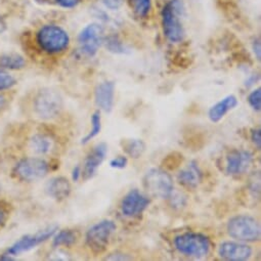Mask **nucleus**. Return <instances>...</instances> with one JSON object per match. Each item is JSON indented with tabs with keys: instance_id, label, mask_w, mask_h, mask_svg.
Wrapping results in <instances>:
<instances>
[{
	"instance_id": "f257e3e1",
	"label": "nucleus",
	"mask_w": 261,
	"mask_h": 261,
	"mask_svg": "<svg viewBox=\"0 0 261 261\" xmlns=\"http://www.w3.org/2000/svg\"><path fill=\"white\" fill-rule=\"evenodd\" d=\"M181 4L179 0H170L162 10V26L166 38L171 42H179L185 37V29L180 21Z\"/></svg>"
},
{
	"instance_id": "f03ea898",
	"label": "nucleus",
	"mask_w": 261,
	"mask_h": 261,
	"mask_svg": "<svg viewBox=\"0 0 261 261\" xmlns=\"http://www.w3.org/2000/svg\"><path fill=\"white\" fill-rule=\"evenodd\" d=\"M175 248L184 255L203 258L210 252V240L208 237L197 232H186L174 239Z\"/></svg>"
},
{
	"instance_id": "7ed1b4c3",
	"label": "nucleus",
	"mask_w": 261,
	"mask_h": 261,
	"mask_svg": "<svg viewBox=\"0 0 261 261\" xmlns=\"http://www.w3.org/2000/svg\"><path fill=\"white\" fill-rule=\"evenodd\" d=\"M226 229L229 237L242 242H254L260 238V225L255 218L249 215L230 218Z\"/></svg>"
},
{
	"instance_id": "20e7f679",
	"label": "nucleus",
	"mask_w": 261,
	"mask_h": 261,
	"mask_svg": "<svg viewBox=\"0 0 261 261\" xmlns=\"http://www.w3.org/2000/svg\"><path fill=\"white\" fill-rule=\"evenodd\" d=\"M37 41L44 51L48 54H58L69 46L70 38L68 33L61 27L47 25L39 30Z\"/></svg>"
},
{
	"instance_id": "39448f33",
	"label": "nucleus",
	"mask_w": 261,
	"mask_h": 261,
	"mask_svg": "<svg viewBox=\"0 0 261 261\" xmlns=\"http://www.w3.org/2000/svg\"><path fill=\"white\" fill-rule=\"evenodd\" d=\"M144 187L151 196L160 199L169 198L173 192L171 176L160 168H153L146 173Z\"/></svg>"
},
{
	"instance_id": "423d86ee",
	"label": "nucleus",
	"mask_w": 261,
	"mask_h": 261,
	"mask_svg": "<svg viewBox=\"0 0 261 261\" xmlns=\"http://www.w3.org/2000/svg\"><path fill=\"white\" fill-rule=\"evenodd\" d=\"M63 108V99L59 92L51 89H43L38 92L34 99L36 115L44 120L56 118Z\"/></svg>"
},
{
	"instance_id": "0eeeda50",
	"label": "nucleus",
	"mask_w": 261,
	"mask_h": 261,
	"mask_svg": "<svg viewBox=\"0 0 261 261\" xmlns=\"http://www.w3.org/2000/svg\"><path fill=\"white\" fill-rule=\"evenodd\" d=\"M117 226L112 220H101L91 226L86 233V244L94 253H101L106 250L110 238Z\"/></svg>"
},
{
	"instance_id": "6e6552de",
	"label": "nucleus",
	"mask_w": 261,
	"mask_h": 261,
	"mask_svg": "<svg viewBox=\"0 0 261 261\" xmlns=\"http://www.w3.org/2000/svg\"><path fill=\"white\" fill-rule=\"evenodd\" d=\"M103 28L99 24L86 26L79 34L78 41L81 51L87 57H93L103 42Z\"/></svg>"
},
{
	"instance_id": "1a4fd4ad",
	"label": "nucleus",
	"mask_w": 261,
	"mask_h": 261,
	"mask_svg": "<svg viewBox=\"0 0 261 261\" xmlns=\"http://www.w3.org/2000/svg\"><path fill=\"white\" fill-rule=\"evenodd\" d=\"M48 164L39 158H27L20 161L15 173L19 178L25 181H36L43 178L48 173Z\"/></svg>"
},
{
	"instance_id": "9d476101",
	"label": "nucleus",
	"mask_w": 261,
	"mask_h": 261,
	"mask_svg": "<svg viewBox=\"0 0 261 261\" xmlns=\"http://www.w3.org/2000/svg\"><path fill=\"white\" fill-rule=\"evenodd\" d=\"M57 229H58L57 226H48L47 228L40 230L39 232H37L35 234L24 236L9 249L8 255H10V256L18 255L20 253H23V252H26V251H29V250L35 248L36 246L40 245L41 243H43V242L47 241L49 238H51L56 233Z\"/></svg>"
},
{
	"instance_id": "9b49d317",
	"label": "nucleus",
	"mask_w": 261,
	"mask_h": 261,
	"mask_svg": "<svg viewBox=\"0 0 261 261\" xmlns=\"http://www.w3.org/2000/svg\"><path fill=\"white\" fill-rule=\"evenodd\" d=\"M150 205V200L138 190L130 191L122 200L121 210L127 217L141 215Z\"/></svg>"
},
{
	"instance_id": "f8f14e48",
	"label": "nucleus",
	"mask_w": 261,
	"mask_h": 261,
	"mask_svg": "<svg viewBox=\"0 0 261 261\" xmlns=\"http://www.w3.org/2000/svg\"><path fill=\"white\" fill-rule=\"evenodd\" d=\"M218 254L225 260L243 261L251 257L252 249L246 244L237 242H224L219 246Z\"/></svg>"
},
{
	"instance_id": "ddd939ff",
	"label": "nucleus",
	"mask_w": 261,
	"mask_h": 261,
	"mask_svg": "<svg viewBox=\"0 0 261 261\" xmlns=\"http://www.w3.org/2000/svg\"><path fill=\"white\" fill-rule=\"evenodd\" d=\"M108 153V146L105 143H101L93 148L90 154L87 156L84 162V168L81 172V175L84 179H89L93 177L96 173L98 167L103 162Z\"/></svg>"
},
{
	"instance_id": "4468645a",
	"label": "nucleus",
	"mask_w": 261,
	"mask_h": 261,
	"mask_svg": "<svg viewBox=\"0 0 261 261\" xmlns=\"http://www.w3.org/2000/svg\"><path fill=\"white\" fill-rule=\"evenodd\" d=\"M252 154L247 151H232L226 157V172L228 174H241L252 163Z\"/></svg>"
},
{
	"instance_id": "2eb2a0df",
	"label": "nucleus",
	"mask_w": 261,
	"mask_h": 261,
	"mask_svg": "<svg viewBox=\"0 0 261 261\" xmlns=\"http://www.w3.org/2000/svg\"><path fill=\"white\" fill-rule=\"evenodd\" d=\"M114 95H115V84L112 81H105L99 83L94 91V99L96 106L110 113L114 106Z\"/></svg>"
},
{
	"instance_id": "dca6fc26",
	"label": "nucleus",
	"mask_w": 261,
	"mask_h": 261,
	"mask_svg": "<svg viewBox=\"0 0 261 261\" xmlns=\"http://www.w3.org/2000/svg\"><path fill=\"white\" fill-rule=\"evenodd\" d=\"M237 106H238L237 97L232 94L227 95L210 108L208 113L209 119L214 123L219 122L229 111L233 110Z\"/></svg>"
},
{
	"instance_id": "f3484780",
	"label": "nucleus",
	"mask_w": 261,
	"mask_h": 261,
	"mask_svg": "<svg viewBox=\"0 0 261 261\" xmlns=\"http://www.w3.org/2000/svg\"><path fill=\"white\" fill-rule=\"evenodd\" d=\"M177 179L184 187L195 189L202 179L201 170L196 162H191L186 168L181 169L177 175Z\"/></svg>"
},
{
	"instance_id": "a211bd4d",
	"label": "nucleus",
	"mask_w": 261,
	"mask_h": 261,
	"mask_svg": "<svg viewBox=\"0 0 261 261\" xmlns=\"http://www.w3.org/2000/svg\"><path fill=\"white\" fill-rule=\"evenodd\" d=\"M45 192L49 197L61 201L66 199L70 195L71 186L67 178L55 177L47 182L45 187Z\"/></svg>"
},
{
	"instance_id": "6ab92c4d",
	"label": "nucleus",
	"mask_w": 261,
	"mask_h": 261,
	"mask_svg": "<svg viewBox=\"0 0 261 261\" xmlns=\"http://www.w3.org/2000/svg\"><path fill=\"white\" fill-rule=\"evenodd\" d=\"M124 152L134 159L140 158L146 151V144L142 140H129L123 144Z\"/></svg>"
},
{
	"instance_id": "aec40b11",
	"label": "nucleus",
	"mask_w": 261,
	"mask_h": 261,
	"mask_svg": "<svg viewBox=\"0 0 261 261\" xmlns=\"http://www.w3.org/2000/svg\"><path fill=\"white\" fill-rule=\"evenodd\" d=\"M31 149L39 155H44L50 151L51 141L43 135H35L30 141Z\"/></svg>"
},
{
	"instance_id": "412c9836",
	"label": "nucleus",
	"mask_w": 261,
	"mask_h": 261,
	"mask_svg": "<svg viewBox=\"0 0 261 261\" xmlns=\"http://www.w3.org/2000/svg\"><path fill=\"white\" fill-rule=\"evenodd\" d=\"M0 66L7 68V69H21L25 66V60L23 57L16 55V54H11V55H6L4 57L0 58Z\"/></svg>"
},
{
	"instance_id": "4be33fe9",
	"label": "nucleus",
	"mask_w": 261,
	"mask_h": 261,
	"mask_svg": "<svg viewBox=\"0 0 261 261\" xmlns=\"http://www.w3.org/2000/svg\"><path fill=\"white\" fill-rule=\"evenodd\" d=\"M91 125L92 128L90 132L88 133V135L82 139L81 144L82 145H86L87 143H89L92 139H94L101 130V118H100V114L98 111H96L92 116H91Z\"/></svg>"
},
{
	"instance_id": "5701e85b",
	"label": "nucleus",
	"mask_w": 261,
	"mask_h": 261,
	"mask_svg": "<svg viewBox=\"0 0 261 261\" xmlns=\"http://www.w3.org/2000/svg\"><path fill=\"white\" fill-rule=\"evenodd\" d=\"M76 242V234L72 230H62L54 239V246H72Z\"/></svg>"
},
{
	"instance_id": "b1692460",
	"label": "nucleus",
	"mask_w": 261,
	"mask_h": 261,
	"mask_svg": "<svg viewBox=\"0 0 261 261\" xmlns=\"http://www.w3.org/2000/svg\"><path fill=\"white\" fill-rule=\"evenodd\" d=\"M132 5L140 18H146L152 10V0H132Z\"/></svg>"
},
{
	"instance_id": "393cba45",
	"label": "nucleus",
	"mask_w": 261,
	"mask_h": 261,
	"mask_svg": "<svg viewBox=\"0 0 261 261\" xmlns=\"http://www.w3.org/2000/svg\"><path fill=\"white\" fill-rule=\"evenodd\" d=\"M248 101H249V105L255 111L259 112L261 110V89L257 88L253 90L248 96Z\"/></svg>"
},
{
	"instance_id": "a878e982",
	"label": "nucleus",
	"mask_w": 261,
	"mask_h": 261,
	"mask_svg": "<svg viewBox=\"0 0 261 261\" xmlns=\"http://www.w3.org/2000/svg\"><path fill=\"white\" fill-rule=\"evenodd\" d=\"M16 84V80L10 74L0 71V90L11 88Z\"/></svg>"
},
{
	"instance_id": "bb28decb",
	"label": "nucleus",
	"mask_w": 261,
	"mask_h": 261,
	"mask_svg": "<svg viewBox=\"0 0 261 261\" xmlns=\"http://www.w3.org/2000/svg\"><path fill=\"white\" fill-rule=\"evenodd\" d=\"M127 163H128V160L126 157L124 156H119L113 160H111L110 162V165L111 167L113 168H117V169H123L127 166Z\"/></svg>"
},
{
	"instance_id": "cd10ccee",
	"label": "nucleus",
	"mask_w": 261,
	"mask_h": 261,
	"mask_svg": "<svg viewBox=\"0 0 261 261\" xmlns=\"http://www.w3.org/2000/svg\"><path fill=\"white\" fill-rule=\"evenodd\" d=\"M251 140H252L253 144L255 145V147L258 150H260L261 149V129L260 128L252 130Z\"/></svg>"
},
{
	"instance_id": "c85d7f7f",
	"label": "nucleus",
	"mask_w": 261,
	"mask_h": 261,
	"mask_svg": "<svg viewBox=\"0 0 261 261\" xmlns=\"http://www.w3.org/2000/svg\"><path fill=\"white\" fill-rule=\"evenodd\" d=\"M56 2L60 7L64 9H73L79 5L80 0H56Z\"/></svg>"
},
{
	"instance_id": "c756f323",
	"label": "nucleus",
	"mask_w": 261,
	"mask_h": 261,
	"mask_svg": "<svg viewBox=\"0 0 261 261\" xmlns=\"http://www.w3.org/2000/svg\"><path fill=\"white\" fill-rule=\"evenodd\" d=\"M101 2L108 9L113 11L120 9L123 4V0H101Z\"/></svg>"
},
{
	"instance_id": "7c9ffc66",
	"label": "nucleus",
	"mask_w": 261,
	"mask_h": 261,
	"mask_svg": "<svg viewBox=\"0 0 261 261\" xmlns=\"http://www.w3.org/2000/svg\"><path fill=\"white\" fill-rule=\"evenodd\" d=\"M106 259L107 260H129L130 257H128L127 255L122 254V253H114V254H111L110 256H108Z\"/></svg>"
},
{
	"instance_id": "2f4dec72",
	"label": "nucleus",
	"mask_w": 261,
	"mask_h": 261,
	"mask_svg": "<svg viewBox=\"0 0 261 261\" xmlns=\"http://www.w3.org/2000/svg\"><path fill=\"white\" fill-rule=\"evenodd\" d=\"M253 50H254V54H255L257 60L260 61V58H261V45H260V40L259 39L254 41V43H253Z\"/></svg>"
},
{
	"instance_id": "473e14b6",
	"label": "nucleus",
	"mask_w": 261,
	"mask_h": 261,
	"mask_svg": "<svg viewBox=\"0 0 261 261\" xmlns=\"http://www.w3.org/2000/svg\"><path fill=\"white\" fill-rule=\"evenodd\" d=\"M81 176V171H80V167L77 166L74 168L73 170V174H72V177H73V180L74 181H77L79 179V177Z\"/></svg>"
},
{
	"instance_id": "72a5a7b5",
	"label": "nucleus",
	"mask_w": 261,
	"mask_h": 261,
	"mask_svg": "<svg viewBox=\"0 0 261 261\" xmlns=\"http://www.w3.org/2000/svg\"><path fill=\"white\" fill-rule=\"evenodd\" d=\"M6 28H7L6 22L4 21V19H3L2 17H0V33H3V32H5Z\"/></svg>"
},
{
	"instance_id": "f704fd0d",
	"label": "nucleus",
	"mask_w": 261,
	"mask_h": 261,
	"mask_svg": "<svg viewBox=\"0 0 261 261\" xmlns=\"http://www.w3.org/2000/svg\"><path fill=\"white\" fill-rule=\"evenodd\" d=\"M5 102H6V99L4 96L0 95V109H2L4 106H5Z\"/></svg>"
},
{
	"instance_id": "c9c22d12",
	"label": "nucleus",
	"mask_w": 261,
	"mask_h": 261,
	"mask_svg": "<svg viewBox=\"0 0 261 261\" xmlns=\"http://www.w3.org/2000/svg\"><path fill=\"white\" fill-rule=\"evenodd\" d=\"M4 219H5V213H4V211L2 209H0V224L3 223Z\"/></svg>"
}]
</instances>
